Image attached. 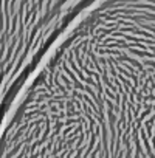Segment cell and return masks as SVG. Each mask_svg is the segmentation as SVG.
Wrapping results in <instances>:
<instances>
[{
    "label": "cell",
    "mask_w": 155,
    "mask_h": 158,
    "mask_svg": "<svg viewBox=\"0 0 155 158\" xmlns=\"http://www.w3.org/2000/svg\"><path fill=\"white\" fill-rule=\"evenodd\" d=\"M87 0H0V23L26 31L64 25Z\"/></svg>",
    "instance_id": "obj_1"
}]
</instances>
